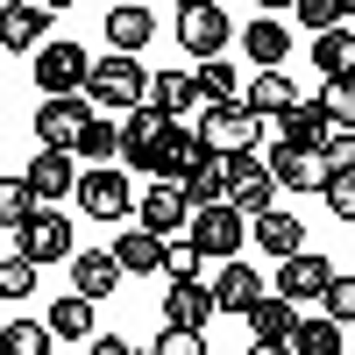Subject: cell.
<instances>
[{"label": "cell", "mask_w": 355, "mask_h": 355, "mask_svg": "<svg viewBox=\"0 0 355 355\" xmlns=\"http://www.w3.org/2000/svg\"><path fill=\"white\" fill-rule=\"evenodd\" d=\"M85 100H93L100 114H128V107H142V100H150V71H142L135 57L107 50L100 64L85 71Z\"/></svg>", "instance_id": "obj_1"}, {"label": "cell", "mask_w": 355, "mask_h": 355, "mask_svg": "<svg viewBox=\"0 0 355 355\" xmlns=\"http://www.w3.org/2000/svg\"><path fill=\"white\" fill-rule=\"evenodd\" d=\"M185 242L199 249V263H227L234 249L249 242V220L234 214L227 199H220V206H192V220H185Z\"/></svg>", "instance_id": "obj_2"}, {"label": "cell", "mask_w": 355, "mask_h": 355, "mask_svg": "<svg viewBox=\"0 0 355 355\" xmlns=\"http://www.w3.org/2000/svg\"><path fill=\"white\" fill-rule=\"evenodd\" d=\"M256 135H263V121L242 107V100H214L199 114V142L214 157H242V150H256Z\"/></svg>", "instance_id": "obj_3"}, {"label": "cell", "mask_w": 355, "mask_h": 355, "mask_svg": "<svg viewBox=\"0 0 355 355\" xmlns=\"http://www.w3.org/2000/svg\"><path fill=\"white\" fill-rule=\"evenodd\" d=\"M199 157H206L199 128H185V121H164V128H157V142H150V157H142V178H164V185H178V178H185Z\"/></svg>", "instance_id": "obj_4"}, {"label": "cell", "mask_w": 355, "mask_h": 355, "mask_svg": "<svg viewBox=\"0 0 355 355\" xmlns=\"http://www.w3.org/2000/svg\"><path fill=\"white\" fill-rule=\"evenodd\" d=\"M270 199H277V178H270V164H263L256 150H242V157H227V206L242 220H256V214H270Z\"/></svg>", "instance_id": "obj_5"}, {"label": "cell", "mask_w": 355, "mask_h": 355, "mask_svg": "<svg viewBox=\"0 0 355 355\" xmlns=\"http://www.w3.org/2000/svg\"><path fill=\"white\" fill-rule=\"evenodd\" d=\"M15 249H21L28 263H36V270H43V263H64V256H78V249H71V220L57 214V206H36V214H28V220L15 227Z\"/></svg>", "instance_id": "obj_6"}, {"label": "cell", "mask_w": 355, "mask_h": 355, "mask_svg": "<svg viewBox=\"0 0 355 355\" xmlns=\"http://www.w3.org/2000/svg\"><path fill=\"white\" fill-rule=\"evenodd\" d=\"M178 43H185L199 64H206V57H227V43H234L227 8H214V0H192V8H178Z\"/></svg>", "instance_id": "obj_7"}, {"label": "cell", "mask_w": 355, "mask_h": 355, "mask_svg": "<svg viewBox=\"0 0 355 355\" xmlns=\"http://www.w3.org/2000/svg\"><path fill=\"white\" fill-rule=\"evenodd\" d=\"M85 71H93V57H85L78 43H43L36 50V85H43V100H64V93H85Z\"/></svg>", "instance_id": "obj_8"}, {"label": "cell", "mask_w": 355, "mask_h": 355, "mask_svg": "<svg viewBox=\"0 0 355 355\" xmlns=\"http://www.w3.org/2000/svg\"><path fill=\"white\" fill-rule=\"evenodd\" d=\"M78 206H85L93 220H107V227H114V220L135 206V185H128L114 164H93V171H78Z\"/></svg>", "instance_id": "obj_9"}, {"label": "cell", "mask_w": 355, "mask_h": 355, "mask_svg": "<svg viewBox=\"0 0 355 355\" xmlns=\"http://www.w3.org/2000/svg\"><path fill=\"white\" fill-rule=\"evenodd\" d=\"M85 121H93V100H85V93L43 100V107H36V142H43V150H71Z\"/></svg>", "instance_id": "obj_10"}, {"label": "cell", "mask_w": 355, "mask_h": 355, "mask_svg": "<svg viewBox=\"0 0 355 355\" xmlns=\"http://www.w3.org/2000/svg\"><path fill=\"white\" fill-rule=\"evenodd\" d=\"M334 284V263L327 256H313V249H299V256H284L277 263V299H291V306H306V299H320V291Z\"/></svg>", "instance_id": "obj_11"}, {"label": "cell", "mask_w": 355, "mask_h": 355, "mask_svg": "<svg viewBox=\"0 0 355 355\" xmlns=\"http://www.w3.org/2000/svg\"><path fill=\"white\" fill-rule=\"evenodd\" d=\"M21 178H28V192H36V206H57L64 192H78V157L71 150H36V164Z\"/></svg>", "instance_id": "obj_12"}, {"label": "cell", "mask_w": 355, "mask_h": 355, "mask_svg": "<svg viewBox=\"0 0 355 355\" xmlns=\"http://www.w3.org/2000/svg\"><path fill=\"white\" fill-rule=\"evenodd\" d=\"M334 135V121L320 114V100H291L284 114H277V150H313L320 157V142Z\"/></svg>", "instance_id": "obj_13"}, {"label": "cell", "mask_w": 355, "mask_h": 355, "mask_svg": "<svg viewBox=\"0 0 355 355\" xmlns=\"http://www.w3.org/2000/svg\"><path fill=\"white\" fill-rule=\"evenodd\" d=\"M206 320H214V291H206V277H171V291H164V327L206 334Z\"/></svg>", "instance_id": "obj_14"}, {"label": "cell", "mask_w": 355, "mask_h": 355, "mask_svg": "<svg viewBox=\"0 0 355 355\" xmlns=\"http://www.w3.org/2000/svg\"><path fill=\"white\" fill-rule=\"evenodd\" d=\"M206 291H214V313H234V320H242V313H249V306H256L270 284H263V277L249 270L242 256H227V263H220V277L206 284Z\"/></svg>", "instance_id": "obj_15"}, {"label": "cell", "mask_w": 355, "mask_h": 355, "mask_svg": "<svg viewBox=\"0 0 355 355\" xmlns=\"http://www.w3.org/2000/svg\"><path fill=\"white\" fill-rule=\"evenodd\" d=\"M135 214H142V227H150V234H164V242H171V234H185L192 206H185V192H178V185H164V178H157V185L135 199Z\"/></svg>", "instance_id": "obj_16"}, {"label": "cell", "mask_w": 355, "mask_h": 355, "mask_svg": "<svg viewBox=\"0 0 355 355\" xmlns=\"http://www.w3.org/2000/svg\"><path fill=\"white\" fill-rule=\"evenodd\" d=\"M71 291L78 299H114L121 291V263H114V249H85V256H71Z\"/></svg>", "instance_id": "obj_17"}, {"label": "cell", "mask_w": 355, "mask_h": 355, "mask_svg": "<svg viewBox=\"0 0 355 355\" xmlns=\"http://www.w3.org/2000/svg\"><path fill=\"white\" fill-rule=\"evenodd\" d=\"M142 107L164 114V121H185V114H192V107H206V100H199V78H192V71H157V78H150V100H142Z\"/></svg>", "instance_id": "obj_18"}, {"label": "cell", "mask_w": 355, "mask_h": 355, "mask_svg": "<svg viewBox=\"0 0 355 355\" xmlns=\"http://www.w3.org/2000/svg\"><path fill=\"white\" fill-rule=\"evenodd\" d=\"M43 28L50 15L36 0H0V50H43Z\"/></svg>", "instance_id": "obj_19"}, {"label": "cell", "mask_w": 355, "mask_h": 355, "mask_svg": "<svg viewBox=\"0 0 355 355\" xmlns=\"http://www.w3.org/2000/svg\"><path fill=\"white\" fill-rule=\"evenodd\" d=\"M263 164H270V178L284 192H327V164H320L313 150H270Z\"/></svg>", "instance_id": "obj_20"}, {"label": "cell", "mask_w": 355, "mask_h": 355, "mask_svg": "<svg viewBox=\"0 0 355 355\" xmlns=\"http://www.w3.org/2000/svg\"><path fill=\"white\" fill-rule=\"evenodd\" d=\"M71 157H78L85 171H93V164H114V157H121V114H93V121L78 128Z\"/></svg>", "instance_id": "obj_21"}, {"label": "cell", "mask_w": 355, "mask_h": 355, "mask_svg": "<svg viewBox=\"0 0 355 355\" xmlns=\"http://www.w3.org/2000/svg\"><path fill=\"white\" fill-rule=\"evenodd\" d=\"M150 36H157V15H150V8H128V0H121V8H107V50L135 57Z\"/></svg>", "instance_id": "obj_22"}, {"label": "cell", "mask_w": 355, "mask_h": 355, "mask_svg": "<svg viewBox=\"0 0 355 355\" xmlns=\"http://www.w3.org/2000/svg\"><path fill=\"white\" fill-rule=\"evenodd\" d=\"M242 50L256 57L263 71H284V57H291V28H284L277 15H263V21H249V28H242Z\"/></svg>", "instance_id": "obj_23"}, {"label": "cell", "mask_w": 355, "mask_h": 355, "mask_svg": "<svg viewBox=\"0 0 355 355\" xmlns=\"http://www.w3.org/2000/svg\"><path fill=\"white\" fill-rule=\"evenodd\" d=\"M178 192H185V206H220V199H227V157L206 150L185 178H178Z\"/></svg>", "instance_id": "obj_24"}, {"label": "cell", "mask_w": 355, "mask_h": 355, "mask_svg": "<svg viewBox=\"0 0 355 355\" xmlns=\"http://www.w3.org/2000/svg\"><path fill=\"white\" fill-rule=\"evenodd\" d=\"M114 263H121V277H150V270H164V234H150V227L114 234Z\"/></svg>", "instance_id": "obj_25"}, {"label": "cell", "mask_w": 355, "mask_h": 355, "mask_svg": "<svg viewBox=\"0 0 355 355\" xmlns=\"http://www.w3.org/2000/svg\"><path fill=\"white\" fill-rule=\"evenodd\" d=\"M242 320H249V334H256V341H291V327H299V306L277 299V291H263V299H256Z\"/></svg>", "instance_id": "obj_26"}, {"label": "cell", "mask_w": 355, "mask_h": 355, "mask_svg": "<svg viewBox=\"0 0 355 355\" xmlns=\"http://www.w3.org/2000/svg\"><path fill=\"white\" fill-rule=\"evenodd\" d=\"M249 242H263V249L284 263V256H299V249H306V227L291 220V214H277V206H270V214H256V220H249Z\"/></svg>", "instance_id": "obj_27"}, {"label": "cell", "mask_w": 355, "mask_h": 355, "mask_svg": "<svg viewBox=\"0 0 355 355\" xmlns=\"http://www.w3.org/2000/svg\"><path fill=\"white\" fill-rule=\"evenodd\" d=\"M313 64H320V78H355V36H348V21L313 36Z\"/></svg>", "instance_id": "obj_28"}, {"label": "cell", "mask_w": 355, "mask_h": 355, "mask_svg": "<svg viewBox=\"0 0 355 355\" xmlns=\"http://www.w3.org/2000/svg\"><path fill=\"white\" fill-rule=\"evenodd\" d=\"M50 341H93V299H78V291H64V299L50 306Z\"/></svg>", "instance_id": "obj_29"}, {"label": "cell", "mask_w": 355, "mask_h": 355, "mask_svg": "<svg viewBox=\"0 0 355 355\" xmlns=\"http://www.w3.org/2000/svg\"><path fill=\"white\" fill-rule=\"evenodd\" d=\"M157 128H164V114H150V107H128V114H121V164H128V171H142Z\"/></svg>", "instance_id": "obj_30"}, {"label": "cell", "mask_w": 355, "mask_h": 355, "mask_svg": "<svg viewBox=\"0 0 355 355\" xmlns=\"http://www.w3.org/2000/svg\"><path fill=\"white\" fill-rule=\"evenodd\" d=\"M291 100H299V93H291V78H284V71H256V85H249V100H242V107L256 114V121H277Z\"/></svg>", "instance_id": "obj_31"}, {"label": "cell", "mask_w": 355, "mask_h": 355, "mask_svg": "<svg viewBox=\"0 0 355 355\" xmlns=\"http://www.w3.org/2000/svg\"><path fill=\"white\" fill-rule=\"evenodd\" d=\"M291 355H341V327H334L327 313L299 320V327H291Z\"/></svg>", "instance_id": "obj_32"}, {"label": "cell", "mask_w": 355, "mask_h": 355, "mask_svg": "<svg viewBox=\"0 0 355 355\" xmlns=\"http://www.w3.org/2000/svg\"><path fill=\"white\" fill-rule=\"evenodd\" d=\"M0 355H57V348H50L43 320H8V327H0Z\"/></svg>", "instance_id": "obj_33"}, {"label": "cell", "mask_w": 355, "mask_h": 355, "mask_svg": "<svg viewBox=\"0 0 355 355\" xmlns=\"http://www.w3.org/2000/svg\"><path fill=\"white\" fill-rule=\"evenodd\" d=\"M192 78H199V100L206 107H214V100H242V78H234V64H220V57H206Z\"/></svg>", "instance_id": "obj_34"}, {"label": "cell", "mask_w": 355, "mask_h": 355, "mask_svg": "<svg viewBox=\"0 0 355 355\" xmlns=\"http://www.w3.org/2000/svg\"><path fill=\"white\" fill-rule=\"evenodd\" d=\"M36 214V192H28V178H0V227H21Z\"/></svg>", "instance_id": "obj_35"}, {"label": "cell", "mask_w": 355, "mask_h": 355, "mask_svg": "<svg viewBox=\"0 0 355 355\" xmlns=\"http://www.w3.org/2000/svg\"><path fill=\"white\" fill-rule=\"evenodd\" d=\"M320 114H327L334 128H355V78H327V93H320Z\"/></svg>", "instance_id": "obj_36"}, {"label": "cell", "mask_w": 355, "mask_h": 355, "mask_svg": "<svg viewBox=\"0 0 355 355\" xmlns=\"http://www.w3.org/2000/svg\"><path fill=\"white\" fill-rule=\"evenodd\" d=\"M28 291H36V263H28L21 249L0 256V299H28Z\"/></svg>", "instance_id": "obj_37"}, {"label": "cell", "mask_w": 355, "mask_h": 355, "mask_svg": "<svg viewBox=\"0 0 355 355\" xmlns=\"http://www.w3.org/2000/svg\"><path fill=\"white\" fill-rule=\"evenodd\" d=\"M320 164H327V178H355V128H334L320 142Z\"/></svg>", "instance_id": "obj_38"}, {"label": "cell", "mask_w": 355, "mask_h": 355, "mask_svg": "<svg viewBox=\"0 0 355 355\" xmlns=\"http://www.w3.org/2000/svg\"><path fill=\"white\" fill-rule=\"evenodd\" d=\"M320 306H327L334 327H348V320H355V277H334L327 291H320Z\"/></svg>", "instance_id": "obj_39"}, {"label": "cell", "mask_w": 355, "mask_h": 355, "mask_svg": "<svg viewBox=\"0 0 355 355\" xmlns=\"http://www.w3.org/2000/svg\"><path fill=\"white\" fill-rule=\"evenodd\" d=\"M164 277H199V249L185 242V234H171V242H164Z\"/></svg>", "instance_id": "obj_40"}, {"label": "cell", "mask_w": 355, "mask_h": 355, "mask_svg": "<svg viewBox=\"0 0 355 355\" xmlns=\"http://www.w3.org/2000/svg\"><path fill=\"white\" fill-rule=\"evenodd\" d=\"M150 355H206V334H192V327H164Z\"/></svg>", "instance_id": "obj_41"}, {"label": "cell", "mask_w": 355, "mask_h": 355, "mask_svg": "<svg viewBox=\"0 0 355 355\" xmlns=\"http://www.w3.org/2000/svg\"><path fill=\"white\" fill-rule=\"evenodd\" d=\"M291 15H299L313 36H320V28H341V8H334V0H291Z\"/></svg>", "instance_id": "obj_42"}, {"label": "cell", "mask_w": 355, "mask_h": 355, "mask_svg": "<svg viewBox=\"0 0 355 355\" xmlns=\"http://www.w3.org/2000/svg\"><path fill=\"white\" fill-rule=\"evenodd\" d=\"M327 206L334 220H355V178H327Z\"/></svg>", "instance_id": "obj_43"}, {"label": "cell", "mask_w": 355, "mask_h": 355, "mask_svg": "<svg viewBox=\"0 0 355 355\" xmlns=\"http://www.w3.org/2000/svg\"><path fill=\"white\" fill-rule=\"evenodd\" d=\"M85 355H135L121 334H93V348H85Z\"/></svg>", "instance_id": "obj_44"}, {"label": "cell", "mask_w": 355, "mask_h": 355, "mask_svg": "<svg viewBox=\"0 0 355 355\" xmlns=\"http://www.w3.org/2000/svg\"><path fill=\"white\" fill-rule=\"evenodd\" d=\"M249 355H291V341H256Z\"/></svg>", "instance_id": "obj_45"}, {"label": "cell", "mask_w": 355, "mask_h": 355, "mask_svg": "<svg viewBox=\"0 0 355 355\" xmlns=\"http://www.w3.org/2000/svg\"><path fill=\"white\" fill-rule=\"evenodd\" d=\"M36 8H43V15H57V8H71V0H36Z\"/></svg>", "instance_id": "obj_46"}, {"label": "cell", "mask_w": 355, "mask_h": 355, "mask_svg": "<svg viewBox=\"0 0 355 355\" xmlns=\"http://www.w3.org/2000/svg\"><path fill=\"white\" fill-rule=\"evenodd\" d=\"M334 8H341V21H348V15H355V0H334Z\"/></svg>", "instance_id": "obj_47"}, {"label": "cell", "mask_w": 355, "mask_h": 355, "mask_svg": "<svg viewBox=\"0 0 355 355\" xmlns=\"http://www.w3.org/2000/svg\"><path fill=\"white\" fill-rule=\"evenodd\" d=\"M256 8H291V0H256Z\"/></svg>", "instance_id": "obj_48"}, {"label": "cell", "mask_w": 355, "mask_h": 355, "mask_svg": "<svg viewBox=\"0 0 355 355\" xmlns=\"http://www.w3.org/2000/svg\"><path fill=\"white\" fill-rule=\"evenodd\" d=\"M171 8H192V0H171Z\"/></svg>", "instance_id": "obj_49"}, {"label": "cell", "mask_w": 355, "mask_h": 355, "mask_svg": "<svg viewBox=\"0 0 355 355\" xmlns=\"http://www.w3.org/2000/svg\"><path fill=\"white\" fill-rule=\"evenodd\" d=\"M206 355H220V348H206Z\"/></svg>", "instance_id": "obj_50"}, {"label": "cell", "mask_w": 355, "mask_h": 355, "mask_svg": "<svg viewBox=\"0 0 355 355\" xmlns=\"http://www.w3.org/2000/svg\"><path fill=\"white\" fill-rule=\"evenodd\" d=\"M135 355H142V348H135Z\"/></svg>", "instance_id": "obj_51"}]
</instances>
